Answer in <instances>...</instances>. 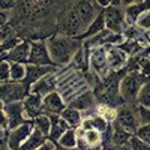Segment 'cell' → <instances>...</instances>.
<instances>
[{
  "label": "cell",
  "instance_id": "obj_24",
  "mask_svg": "<svg viewBox=\"0 0 150 150\" xmlns=\"http://www.w3.org/2000/svg\"><path fill=\"white\" fill-rule=\"evenodd\" d=\"M107 29V24H105V17H104V11L99 14L92 23H90V26L86 29V32L80 36V39H87V38H92V36H95L96 33H99V32H102V30H105Z\"/></svg>",
  "mask_w": 150,
  "mask_h": 150
},
{
  "label": "cell",
  "instance_id": "obj_20",
  "mask_svg": "<svg viewBox=\"0 0 150 150\" xmlns=\"http://www.w3.org/2000/svg\"><path fill=\"white\" fill-rule=\"evenodd\" d=\"M50 119H51V131H50L48 138H51L53 141L57 143L60 137L72 126L63 119L62 114H50Z\"/></svg>",
  "mask_w": 150,
  "mask_h": 150
},
{
  "label": "cell",
  "instance_id": "obj_5",
  "mask_svg": "<svg viewBox=\"0 0 150 150\" xmlns=\"http://www.w3.org/2000/svg\"><path fill=\"white\" fill-rule=\"evenodd\" d=\"M29 93H30V90L27 89L23 81H12L11 80L8 83H2V87H0V99H2V104L24 101Z\"/></svg>",
  "mask_w": 150,
  "mask_h": 150
},
{
  "label": "cell",
  "instance_id": "obj_2",
  "mask_svg": "<svg viewBox=\"0 0 150 150\" xmlns=\"http://www.w3.org/2000/svg\"><path fill=\"white\" fill-rule=\"evenodd\" d=\"M150 77L144 75L140 71H131L126 72V75L120 81V95L125 99V102H134L140 95L141 87Z\"/></svg>",
  "mask_w": 150,
  "mask_h": 150
},
{
  "label": "cell",
  "instance_id": "obj_1",
  "mask_svg": "<svg viewBox=\"0 0 150 150\" xmlns=\"http://www.w3.org/2000/svg\"><path fill=\"white\" fill-rule=\"evenodd\" d=\"M50 54L56 66H65L71 63L75 53L83 45V39L74 36H66L62 33H54L47 39Z\"/></svg>",
  "mask_w": 150,
  "mask_h": 150
},
{
  "label": "cell",
  "instance_id": "obj_21",
  "mask_svg": "<svg viewBox=\"0 0 150 150\" xmlns=\"http://www.w3.org/2000/svg\"><path fill=\"white\" fill-rule=\"evenodd\" d=\"M131 132L128 129H125L122 125L114 120L112 122V143H111V147H125L128 144L129 138H131Z\"/></svg>",
  "mask_w": 150,
  "mask_h": 150
},
{
  "label": "cell",
  "instance_id": "obj_30",
  "mask_svg": "<svg viewBox=\"0 0 150 150\" xmlns=\"http://www.w3.org/2000/svg\"><path fill=\"white\" fill-rule=\"evenodd\" d=\"M126 147L132 149V150H150V144H147L143 138H140L137 134H132L131 138L126 144Z\"/></svg>",
  "mask_w": 150,
  "mask_h": 150
},
{
  "label": "cell",
  "instance_id": "obj_14",
  "mask_svg": "<svg viewBox=\"0 0 150 150\" xmlns=\"http://www.w3.org/2000/svg\"><path fill=\"white\" fill-rule=\"evenodd\" d=\"M30 44L29 41H21L18 45L8 53H2V60H9V62H15V63H29V56H30Z\"/></svg>",
  "mask_w": 150,
  "mask_h": 150
},
{
  "label": "cell",
  "instance_id": "obj_23",
  "mask_svg": "<svg viewBox=\"0 0 150 150\" xmlns=\"http://www.w3.org/2000/svg\"><path fill=\"white\" fill-rule=\"evenodd\" d=\"M149 42L146 41H140V39H125L119 47L126 53L129 57H134V56H138L144 48H147Z\"/></svg>",
  "mask_w": 150,
  "mask_h": 150
},
{
  "label": "cell",
  "instance_id": "obj_26",
  "mask_svg": "<svg viewBox=\"0 0 150 150\" xmlns=\"http://www.w3.org/2000/svg\"><path fill=\"white\" fill-rule=\"evenodd\" d=\"M57 144H59V147H65V149H74V147H77V144H78L77 128H69V129L59 138Z\"/></svg>",
  "mask_w": 150,
  "mask_h": 150
},
{
  "label": "cell",
  "instance_id": "obj_28",
  "mask_svg": "<svg viewBox=\"0 0 150 150\" xmlns=\"http://www.w3.org/2000/svg\"><path fill=\"white\" fill-rule=\"evenodd\" d=\"M35 122V128H38L39 131H42L47 137L50 135V131H51V119H50V114H45V112H42V114L36 116L33 119Z\"/></svg>",
  "mask_w": 150,
  "mask_h": 150
},
{
  "label": "cell",
  "instance_id": "obj_33",
  "mask_svg": "<svg viewBox=\"0 0 150 150\" xmlns=\"http://www.w3.org/2000/svg\"><path fill=\"white\" fill-rule=\"evenodd\" d=\"M138 29H141L143 32H150V9L143 12V14L138 17L137 20V24H135Z\"/></svg>",
  "mask_w": 150,
  "mask_h": 150
},
{
  "label": "cell",
  "instance_id": "obj_7",
  "mask_svg": "<svg viewBox=\"0 0 150 150\" xmlns=\"http://www.w3.org/2000/svg\"><path fill=\"white\" fill-rule=\"evenodd\" d=\"M104 17H105V24L107 29L116 32V33H123L126 29V14H125V8L120 5H110L104 8Z\"/></svg>",
  "mask_w": 150,
  "mask_h": 150
},
{
  "label": "cell",
  "instance_id": "obj_39",
  "mask_svg": "<svg viewBox=\"0 0 150 150\" xmlns=\"http://www.w3.org/2000/svg\"><path fill=\"white\" fill-rule=\"evenodd\" d=\"M8 12L9 11H0V26L8 23Z\"/></svg>",
  "mask_w": 150,
  "mask_h": 150
},
{
  "label": "cell",
  "instance_id": "obj_35",
  "mask_svg": "<svg viewBox=\"0 0 150 150\" xmlns=\"http://www.w3.org/2000/svg\"><path fill=\"white\" fill-rule=\"evenodd\" d=\"M18 35L14 29V26H12V23H6V24H2L0 26V41H5L8 39V38H12Z\"/></svg>",
  "mask_w": 150,
  "mask_h": 150
},
{
  "label": "cell",
  "instance_id": "obj_27",
  "mask_svg": "<svg viewBox=\"0 0 150 150\" xmlns=\"http://www.w3.org/2000/svg\"><path fill=\"white\" fill-rule=\"evenodd\" d=\"M95 112H96L98 116L104 117L110 123H112V122L117 119V108L112 107V105H108V104H104V102H101L99 105L95 107Z\"/></svg>",
  "mask_w": 150,
  "mask_h": 150
},
{
  "label": "cell",
  "instance_id": "obj_10",
  "mask_svg": "<svg viewBox=\"0 0 150 150\" xmlns=\"http://www.w3.org/2000/svg\"><path fill=\"white\" fill-rule=\"evenodd\" d=\"M125 129H128L131 134H135L137 129L140 126V116H138V110L131 108L128 105H122L117 108V119H116Z\"/></svg>",
  "mask_w": 150,
  "mask_h": 150
},
{
  "label": "cell",
  "instance_id": "obj_13",
  "mask_svg": "<svg viewBox=\"0 0 150 150\" xmlns=\"http://www.w3.org/2000/svg\"><path fill=\"white\" fill-rule=\"evenodd\" d=\"M56 71H57L56 65H32V63H27L26 65V78L23 80V83L26 84V87L30 90V87L36 81H39L41 78L45 77V75L56 72Z\"/></svg>",
  "mask_w": 150,
  "mask_h": 150
},
{
  "label": "cell",
  "instance_id": "obj_29",
  "mask_svg": "<svg viewBox=\"0 0 150 150\" xmlns=\"http://www.w3.org/2000/svg\"><path fill=\"white\" fill-rule=\"evenodd\" d=\"M26 78V65L11 62V80L12 81H23Z\"/></svg>",
  "mask_w": 150,
  "mask_h": 150
},
{
  "label": "cell",
  "instance_id": "obj_40",
  "mask_svg": "<svg viewBox=\"0 0 150 150\" xmlns=\"http://www.w3.org/2000/svg\"><path fill=\"white\" fill-rule=\"evenodd\" d=\"M96 2L101 5L102 8H107V6H110V5H112V2H114V0H96Z\"/></svg>",
  "mask_w": 150,
  "mask_h": 150
},
{
  "label": "cell",
  "instance_id": "obj_16",
  "mask_svg": "<svg viewBox=\"0 0 150 150\" xmlns=\"http://www.w3.org/2000/svg\"><path fill=\"white\" fill-rule=\"evenodd\" d=\"M107 47V59L111 71H120L126 66L129 56L123 51L119 45H105Z\"/></svg>",
  "mask_w": 150,
  "mask_h": 150
},
{
  "label": "cell",
  "instance_id": "obj_17",
  "mask_svg": "<svg viewBox=\"0 0 150 150\" xmlns=\"http://www.w3.org/2000/svg\"><path fill=\"white\" fill-rule=\"evenodd\" d=\"M59 86V80L56 77V72H51L45 75L44 78H41L39 81H36L32 87H30V93H36V95H41L45 96L48 93L54 92V89Z\"/></svg>",
  "mask_w": 150,
  "mask_h": 150
},
{
  "label": "cell",
  "instance_id": "obj_36",
  "mask_svg": "<svg viewBox=\"0 0 150 150\" xmlns=\"http://www.w3.org/2000/svg\"><path fill=\"white\" fill-rule=\"evenodd\" d=\"M137 110H138L140 123H141V125H147V123H150V107L138 104V107H137Z\"/></svg>",
  "mask_w": 150,
  "mask_h": 150
},
{
  "label": "cell",
  "instance_id": "obj_8",
  "mask_svg": "<svg viewBox=\"0 0 150 150\" xmlns=\"http://www.w3.org/2000/svg\"><path fill=\"white\" fill-rule=\"evenodd\" d=\"M90 69L101 80L110 75V65L107 59V47H96L90 50Z\"/></svg>",
  "mask_w": 150,
  "mask_h": 150
},
{
  "label": "cell",
  "instance_id": "obj_11",
  "mask_svg": "<svg viewBox=\"0 0 150 150\" xmlns=\"http://www.w3.org/2000/svg\"><path fill=\"white\" fill-rule=\"evenodd\" d=\"M2 111H5V114L8 116L9 129H14V128L20 126L21 123H24L29 119L27 114H26V110H24V102L23 101L2 104Z\"/></svg>",
  "mask_w": 150,
  "mask_h": 150
},
{
  "label": "cell",
  "instance_id": "obj_15",
  "mask_svg": "<svg viewBox=\"0 0 150 150\" xmlns=\"http://www.w3.org/2000/svg\"><path fill=\"white\" fill-rule=\"evenodd\" d=\"M66 107H68V102L63 99V96L60 93H57L56 90L44 96L42 110H44L45 114H62Z\"/></svg>",
  "mask_w": 150,
  "mask_h": 150
},
{
  "label": "cell",
  "instance_id": "obj_22",
  "mask_svg": "<svg viewBox=\"0 0 150 150\" xmlns=\"http://www.w3.org/2000/svg\"><path fill=\"white\" fill-rule=\"evenodd\" d=\"M48 138V137L42 132V131H39L38 128H35L33 131H32V134L29 135V138L23 143V146H21V149L23 150H39V147L44 144V141Z\"/></svg>",
  "mask_w": 150,
  "mask_h": 150
},
{
  "label": "cell",
  "instance_id": "obj_31",
  "mask_svg": "<svg viewBox=\"0 0 150 150\" xmlns=\"http://www.w3.org/2000/svg\"><path fill=\"white\" fill-rule=\"evenodd\" d=\"M137 102L141 104V105H147L150 107V78L144 83V86L141 87L140 95L137 98Z\"/></svg>",
  "mask_w": 150,
  "mask_h": 150
},
{
  "label": "cell",
  "instance_id": "obj_3",
  "mask_svg": "<svg viewBox=\"0 0 150 150\" xmlns=\"http://www.w3.org/2000/svg\"><path fill=\"white\" fill-rule=\"evenodd\" d=\"M57 26H59V33L66 36H74V38H80L87 29L74 8H69L62 12Z\"/></svg>",
  "mask_w": 150,
  "mask_h": 150
},
{
  "label": "cell",
  "instance_id": "obj_12",
  "mask_svg": "<svg viewBox=\"0 0 150 150\" xmlns=\"http://www.w3.org/2000/svg\"><path fill=\"white\" fill-rule=\"evenodd\" d=\"M29 63L32 65H54L50 54L47 41H33L30 44V56Z\"/></svg>",
  "mask_w": 150,
  "mask_h": 150
},
{
  "label": "cell",
  "instance_id": "obj_4",
  "mask_svg": "<svg viewBox=\"0 0 150 150\" xmlns=\"http://www.w3.org/2000/svg\"><path fill=\"white\" fill-rule=\"evenodd\" d=\"M77 138H78V144H77L78 149L102 147V132L84 122L80 126H77Z\"/></svg>",
  "mask_w": 150,
  "mask_h": 150
},
{
  "label": "cell",
  "instance_id": "obj_19",
  "mask_svg": "<svg viewBox=\"0 0 150 150\" xmlns=\"http://www.w3.org/2000/svg\"><path fill=\"white\" fill-rule=\"evenodd\" d=\"M24 110L29 119H35L36 116H39L44 112L42 104H44V96L36 95V93H29L24 99Z\"/></svg>",
  "mask_w": 150,
  "mask_h": 150
},
{
  "label": "cell",
  "instance_id": "obj_25",
  "mask_svg": "<svg viewBox=\"0 0 150 150\" xmlns=\"http://www.w3.org/2000/svg\"><path fill=\"white\" fill-rule=\"evenodd\" d=\"M62 116H63V119L71 125L72 128H77L80 126V125L83 123V112L77 108H74V107H66L63 110V112H62Z\"/></svg>",
  "mask_w": 150,
  "mask_h": 150
},
{
  "label": "cell",
  "instance_id": "obj_9",
  "mask_svg": "<svg viewBox=\"0 0 150 150\" xmlns=\"http://www.w3.org/2000/svg\"><path fill=\"white\" fill-rule=\"evenodd\" d=\"M35 129V122L33 119H27L20 126L9 131V140H8V149H21L23 143L29 138V135Z\"/></svg>",
  "mask_w": 150,
  "mask_h": 150
},
{
  "label": "cell",
  "instance_id": "obj_34",
  "mask_svg": "<svg viewBox=\"0 0 150 150\" xmlns=\"http://www.w3.org/2000/svg\"><path fill=\"white\" fill-rule=\"evenodd\" d=\"M8 81H11V62L2 60V63H0V83Z\"/></svg>",
  "mask_w": 150,
  "mask_h": 150
},
{
  "label": "cell",
  "instance_id": "obj_6",
  "mask_svg": "<svg viewBox=\"0 0 150 150\" xmlns=\"http://www.w3.org/2000/svg\"><path fill=\"white\" fill-rule=\"evenodd\" d=\"M72 8L78 14L80 20L83 21L86 27H89L90 23L104 11V8L96 0H74Z\"/></svg>",
  "mask_w": 150,
  "mask_h": 150
},
{
  "label": "cell",
  "instance_id": "obj_37",
  "mask_svg": "<svg viewBox=\"0 0 150 150\" xmlns=\"http://www.w3.org/2000/svg\"><path fill=\"white\" fill-rule=\"evenodd\" d=\"M135 134L138 135L140 138H143L147 144H150V123H147V125H140Z\"/></svg>",
  "mask_w": 150,
  "mask_h": 150
},
{
  "label": "cell",
  "instance_id": "obj_18",
  "mask_svg": "<svg viewBox=\"0 0 150 150\" xmlns=\"http://www.w3.org/2000/svg\"><path fill=\"white\" fill-rule=\"evenodd\" d=\"M96 101H98V99H96L95 92L86 90V92H83L81 95H78L75 99H72V101H71L68 105H69V107H74V108H77V110H80L81 112H86V111L95 110Z\"/></svg>",
  "mask_w": 150,
  "mask_h": 150
},
{
  "label": "cell",
  "instance_id": "obj_32",
  "mask_svg": "<svg viewBox=\"0 0 150 150\" xmlns=\"http://www.w3.org/2000/svg\"><path fill=\"white\" fill-rule=\"evenodd\" d=\"M21 41H23V38H21L20 35H15V36H12V38H8V39L2 41L0 50H2V53H8V51H11V50L14 48L15 45H18Z\"/></svg>",
  "mask_w": 150,
  "mask_h": 150
},
{
  "label": "cell",
  "instance_id": "obj_38",
  "mask_svg": "<svg viewBox=\"0 0 150 150\" xmlns=\"http://www.w3.org/2000/svg\"><path fill=\"white\" fill-rule=\"evenodd\" d=\"M15 6V0H0V8L2 11H11Z\"/></svg>",
  "mask_w": 150,
  "mask_h": 150
}]
</instances>
